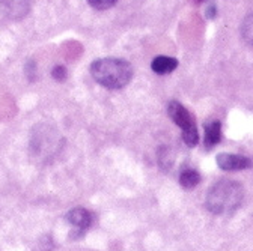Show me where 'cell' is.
I'll use <instances>...</instances> for the list:
<instances>
[{
    "instance_id": "cell-8",
    "label": "cell",
    "mask_w": 253,
    "mask_h": 251,
    "mask_svg": "<svg viewBox=\"0 0 253 251\" xmlns=\"http://www.w3.org/2000/svg\"><path fill=\"white\" fill-rule=\"evenodd\" d=\"M205 137H204V143L207 149L214 147L221 137V123L218 120H210L205 123Z\"/></svg>"
},
{
    "instance_id": "cell-1",
    "label": "cell",
    "mask_w": 253,
    "mask_h": 251,
    "mask_svg": "<svg viewBox=\"0 0 253 251\" xmlns=\"http://www.w3.org/2000/svg\"><path fill=\"white\" fill-rule=\"evenodd\" d=\"M92 78L107 89H122L133 78V67L124 59L104 57L90 65Z\"/></svg>"
},
{
    "instance_id": "cell-4",
    "label": "cell",
    "mask_w": 253,
    "mask_h": 251,
    "mask_svg": "<svg viewBox=\"0 0 253 251\" xmlns=\"http://www.w3.org/2000/svg\"><path fill=\"white\" fill-rule=\"evenodd\" d=\"M67 221L73 227V238H80L93 224V214L84 208H74L67 214Z\"/></svg>"
},
{
    "instance_id": "cell-6",
    "label": "cell",
    "mask_w": 253,
    "mask_h": 251,
    "mask_svg": "<svg viewBox=\"0 0 253 251\" xmlns=\"http://www.w3.org/2000/svg\"><path fill=\"white\" fill-rule=\"evenodd\" d=\"M217 166L228 172H238L246 170L252 166V161L247 156L234 155V153H220L217 155Z\"/></svg>"
},
{
    "instance_id": "cell-7",
    "label": "cell",
    "mask_w": 253,
    "mask_h": 251,
    "mask_svg": "<svg viewBox=\"0 0 253 251\" xmlns=\"http://www.w3.org/2000/svg\"><path fill=\"white\" fill-rule=\"evenodd\" d=\"M176 67H178V60L175 57H168V56H157L151 64L152 71L160 75L172 72L173 70H176Z\"/></svg>"
},
{
    "instance_id": "cell-11",
    "label": "cell",
    "mask_w": 253,
    "mask_h": 251,
    "mask_svg": "<svg viewBox=\"0 0 253 251\" xmlns=\"http://www.w3.org/2000/svg\"><path fill=\"white\" fill-rule=\"evenodd\" d=\"M118 0H87V3L97 11H104V9H109L112 8Z\"/></svg>"
},
{
    "instance_id": "cell-9",
    "label": "cell",
    "mask_w": 253,
    "mask_h": 251,
    "mask_svg": "<svg viewBox=\"0 0 253 251\" xmlns=\"http://www.w3.org/2000/svg\"><path fill=\"white\" fill-rule=\"evenodd\" d=\"M199 182H201V175L195 169H185L179 175V183H181V186L185 188V190L198 186Z\"/></svg>"
},
{
    "instance_id": "cell-3",
    "label": "cell",
    "mask_w": 253,
    "mask_h": 251,
    "mask_svg": "<svg viewBox=\"0 0 253 251\" xmlns=\"http://www.w3.org/2000/svg\"><path fill=\"white\" fill-rule=\"evenodd\" d=\"M168 113H169L170 119L182 130L184 143L188 147H195L198 144V140H199V133H198V128H196V123H195V119H193L192 113H190L178 101L169 103Z\"/></svg>"
},
{
    "instance_id": "cell-5",
    "label": "cell",
    "mask_w": 253,
    "mask_h": 251,
    "mask_svg": "<svg viewBox=\"0 0 253 251\" xmlns=\"http://www.w3.org/2000/svg\"><path fill=\"white\" fill-rule=\"evenodd\" d=\"M34 0H0V11L9 20L24 18L32 8Z\"/></svg>"
},
{
    "instance_id": "cell-12",
    "label": "cell",
    "mask_w": 253,
    "mask_h": 251,
    "mask_svg": "<svg viewBox=\"0 0 253 251\" xmlns=\"http://www.w3.org/2000/svg\"><path fill=\"white\" fill-rule=\"evenodd\" d=\"M68 72H67V68L63 65H56L53 70H51V77L56 80V81H63L67 78Z\"/></svg>"
},
{
    "instance_id": "cell-10",
    "label": "cell",
    "mask_w": 253,
    "mask_h": 251,
    "mask_svg": "<svg viewBox=\"0 0 253 251\" xmlns=\"http://www.w3.org/2000/svg\"><path fill=\"white\" fill-rule=\"evenodd\" d=\"M241 35L244 38V41L253 47V14H250L249 17H246V20L241 24Z\"/></svg>"
},
{
    "instance_id": "cell-2",
    "label": "cell",
    "mask_w": 253,
    "mask_h": 251,
    "mask_svg": "<svg viewBox=\"0 0 253 251\" xmlns=\"http://www.w3.org/2000/svg\"><path fill=\"white\" fill-rule=\"evenodd\" d=\"M243 196V186L238 182L221 179L210 188L205 205L215 215H231L241 206Z\"/></svg>"
}]
</instances>
